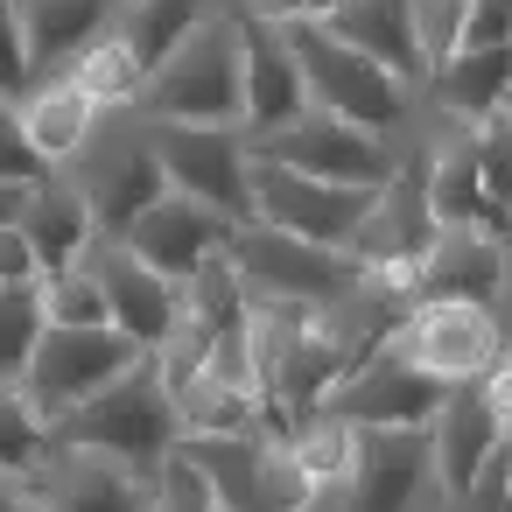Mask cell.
Returning a JSON list of instances; mask_svg holds the SVG:
<instances>
[{
  "label": "cell",
  "instance_id": "obj_13",
  "mask_svg": "<svg viewBox=\"0 0 512 512\" xmlns=\"http://www.w3.org/2000/svg\"><path fill=\"white\" fill-rule=\"evenodd\" d=\"M393 344L442 386H470V379H491L498 358H505V337L491 323V309H463V302H421L407 309V323L393 330Z\"/></svg>",
  "mask_w": 512,
  "mask_h": 512
},
{
  "label": "cell",
  "instance_id": "obj_47",
  "mask_svg": "<svg viewBox=\"0 0 512 512\" xmlns=\"http://www.w3.org/2000/svg\"><path fill=\"white\" fill-rule=\"evenodd\" d=\"M211 512H225V505H211Z\"/></svg>",
  "mask_w": 512,
  "mask_h": 512
},
{
  "label": "cell",
  "instance_id": "obj_22",
  "mask_svg": "<svg viewBox=\"0 0 512 512\" xmlns=\"http://www.w3.org/2000/svg\"><path fill=\"white\" fill-rule=\"evenodd\" d=\"M15 232L29 239V253H36V274H43V281L71 274V267L85 260V246L99 239V232H92V211H85V197H78L64 176H50V183H36V190H29V204H22V225H15Z\"/></svg>",
  "mask_w": 512,
  "mask_h": 512
},
{
  "label": "cell",
  "instance_id": "obj_21",
  "mask_svg": "<svg viewBox=\"0 0 512 512\" xmlns=\"http://www.w3.org/2000/svg\"><path fill=\"white\" fill-rule=\"evenodd\" d=\"M428 211H435V225H449V232H491V239L512 232V218H498V204L484 197V176H477V127H456V134L428 155Z\"/></svg>",
  "mask_w": 512,
  "mask_h": 512
},
{
  "label": "cell",
  "instance_id": "obj_9",
  "mask_svg": "<svg viewBox=\"0 0 512 512\" xmlns=\"http://www.w3.org/2000/svg\"><path fill=\"white\" fill-rule=\"evenodd\" d=\"M155 162L176 197L211 204L232 225H253V169L239 127H155Z\"/></svg>",
  "mask_w": 512,
  "mask_h": 512
},
{
  "label": "cell",
  "instance_id": "obj_45",
  "mask_svg": "<svg viewBox=\"0 0 512 512\" xmlns=\"http://www.w3.org/2000/svg\"><path fill=\"white\" fill-rule=\"evenodd\" d=\"M505 477H512V442H505Z\"/></svg>",
  "mask_w": 512,
  "mask_h": 512
},
{
  "label": "cell",
  "instance_id": "obj_35",
  "mask_svg": "<svg viewBox=\"0 0 512 512\" xmlns=\"http://www.w3.org/2000/svg\"><path fill=\"white\" fill-rule=\"evenodd\" d=\"M57 169L29 148V134H22V106H8L0 99V183H15V190H36V183H50Z\"/></svg>",
  "mask_w": 512,
  "mask_h": 512
},
{
  "label": "cell",
  "instance_id": "obj_37",
  "mask_svg": "<svg viewBox=\"0 0 512 512\" xmlns=\"http://www.w3.org/2000/svg\"><path fill=\"white\" fill-rule=\"evenodd\" d=\"M29 85H36V71H29V43H22V22H15V0H0V99L22 106Z\"/></svg>",
  "mask_w": 512,
  "mask_h": 512
},
{
  "label": "cell",
  "instance_id": "obj_19",
  "mask_svg": "<svg viewBox=\"0 0 512 512\" xmlns=\"http://www.w3.org/2000/svg\"><path fill=\"white\" fill-rule=\"evenodd\" d=\"M505 239H491V232H435V246H428V260L414 267V281H407V295H414V309L421 302H463V309H491L498 302V288H505Z\"/></svg>",
  "mask_w": 512,
  "mask_h": 512
},
{
  "label": "cell",
  "instance_id": "obj_11",
  "mask_svg": "<svg viewBox=\"0 0 512 512\" xmlns=\"http://www.w3.org/2000/svg\"><path fill=\"white\" fill-rule=\"evenodd\" d=\"M442 379H428L393 337L365 358V365H351L337 386H330V400H323V414H337L344 428H428L435 421V407H442Z\"/></svg>",
  "mask_w": 512,
  "mask_h": 512
},
{
  "label": "cell",
  "instance_id": "obj_40",
  "mask_svg": "<svg viewBox=\"0 0 512 512\" xmlns=\"http://www.w3.org/2000/svg\"><path fill=\"white\" fill-rule=\"evenodd\" d=\"M344 0H253L246 22H267V29H295V22H330Z\"/></svg>",
  "mask_w": 512,
  "mask_h": 512
},
{
  "label": "cell",
  "instance_id": "obj_14",
  "mask_svg": "<svg viewBox=\"0 0 512 512\" xmlns=\"http://www.w3.org/2000/svg\"><path fill=\"white\" fill-rule=\"evenodd\" d=\"M85 267H92V281H99V295H106V323L120 330V337H134L148 358L176 337V323H183V288L176 281H162L155 267H141L120 239H92L85 246Z\"/></svg>",
  "mask_w": 512,
  "mask_h": 512
},
{
  "label": "cell",
  "instance_id": "obj_46",
  "mask_svg": "<svg viewBox=\"0 0 512 512\" xmlns=\"http://www.w3.org/2000/svg\"><path fill=\"white\" fill-rule=\"evenodd\" d=\"M505 113H512V92H505Z\"/></svg>",
  "mask_w": 512,
  "mask_h": 512
},
{
  "label": "cell",
  "instance_id": "obj_29",
  "mask_svg": "<svg viewBox=\"0 0 512 512\" xmlns=\"http://www.w3.org/2000/svg\"><path fill=\"white\" fill-rule=\"evenodd\" d=\"M50 456V428L22 400V386H0V477H36Z\"/></svg>",
  "mask_w": 512,
  "mask_h": 512
},
{
  "label": "cell",
  "instance_id": "obj_26",
  "mask_svg": "<svg viewBox=\"0 0 512 512\" xmlns=\"http://www.w3.org/2000/svg\"><path fill=\"white\" fill-rule=\"evenodd\" d=\"M92 120H99V106L78 92V78H50V85H29V99H22V134H29V148L50 162V169H64L78 148H85V134H92Z\"/></svg>",
  "mask_w": 512,
  "mask_h": 512
},
{
  "label": "cell",
  "instance_id": "obj_15",
  "mask_svg": "<svg viewBox=\"0 0 512 512\" xmlns=\"http://www.w3.org/2000/svg\"><path fill=\"white\" fill-rule=\"evenodd\" d=\"M232 232H239L232 218H218L211 204H190V197H176V190H169V197H155V204L120 232V246H127L141 267H155L162 281H176V288H183L204 260H218V253L232 246Z\"/></svg>",
  "mask_w": 512,
  "mask_h": 512
},
{
  "label": "cell",
  "instance_id": "obj_10",
  "mask_svg": "<svg viewBox=\"0 0 512 512\" xmlns=\"http://www.w3.org/2000/svg\"><path fill=\"white\" fill-rule=\"evenodd\" d=\"M253 169V225H274L302 246H323V253H344L351 232L365 225L372 197L379 190H337V183H309L281 162H246Z\"/></svg>",
  "mask_w": 512,
  "mask_h": 512
},
{
  "label": "cell",
  "instance_id": "obj_44",
  "mask_svg": "<svg viewBox=\"0 0 512 512\" xmlns=\"http://www.w3.org/2000/svg\"><path fill=\"white\" fill-rule=\"evenodd\" d=\"M22 204H29V190L0 183V232H8V225H22Z\"/></svg>",
  "mask_w": 512,
  "mask_h": 512
},
{
  "label": "cell",
  "instance_id": "obj_25",
  "mask_svg": "<svg viewBox=\"0 0 512 512\" xmlns=\"http://www.w3.org/2000/svg\"><path fill=\"white\" fill-rule=\"evenodd\" d=\"M435 99L456 127H484L505 113V92H512V50H456L435 78Z\"/></svg>",
  "mask_w": 512,
  "mask_h": 512
},
{
  "label": "cell",
  "instance_id": "obj_1",
  "mask_svg": "<svg viewBox=\"0 0 512 512\" xmlns=\"http://www.w3.org/2000/svg\"><path fill=\"white\" fill-rule=\"evenodd\" d=\"M50 442H71V449H92L106 463H120L127 477H141L148 491L162 484V470L176 463L183 449V428L169 414V393L155 379V358H141L127 379H113L106 393H92L78 414H64L50 428Z\"/></svg>",
  "mask_w": 512,
  "mask_h": 512
},
{
  "label": "cell",
  "instance_id": "obj_20",
  "mask_svg": "<svg viewBox=\"0 0 512 512\" xmlns=\"http://www.w3.org/2000/svg\"><path fill=\"white\" fill-rule=\"evenodd\" d=\"M29 491L43 498V512H155V491L141 477H127L120 463H106L92 449H71V442H50Z\"/></svg>",
  "mask_w": 512,
  "mask_h": 512
},
{
  "label": "cell",
  "instance_id": "obj_6",
  "mask_svg": "<svg viewBox=\"0 0 512 512\" xmlns=\"http://www.w3.org/2000/svg\"><path fill=\"white\" fill-rule=\"evenodd\" d=\"M246 302H267V309H302V316H323L337 295L358 288L365 267H351L344 253H323V246H302L274 225H239L232 246H225Z\"/></svg>",
  "mask_w": 512,
  "mask_h": 512
},
{
  "label": "cell",
  "instance_id": "obj_4",
  "mask_svg": "<svg viewBox=\"0 0 512 512\" xmlns=\"http://www.w3.org/2000/svg\"><path fill=\"white\" fill-rule=\"evenodd\" d=\"M302 512H449L428 428H358L351 470L316 484Z\"/></svg>",
  "mask_w": 512,
  "mask_h": 512
},
{
  "label": "cell",
  "instance_id": "obj_3",
  "mask_svg": "<svg viewBox=\"0 0 512 512\" xmlns=\"http://www.w3.org/2000/svg\"><path fill=\"white\" fill-rule=\"evenodd\" d=\"M148 127H239V22L204 15L134 92Z\"/></svg>",
  "mask_w": 512,
  "mask_h": 512
},
{
  "label": "cell",
  "instance_id": "obj_18",
  "mask_svg": "<svg viewBox=\"0 0 512 512\" xmlns=\"http://www.w3.org/2000/svg\"><path fill=\"white\" fill-rule=\"evenodd\" d=\"M428 449H435V484H442V498H463V491L477 484V470L505 449V421H498L484 379L442 393V407H435V421H428Z\"/></svg>",
  "mask_w": 512,
  "mask_h": 512
},
{
  "label": "cell",
  "instance_id": "obj_7",
  "mask_svg": "<svg viewBox=\"0 0 512 512\" xmlns=\"http://www.w3.org/2000/svg\"><path fill=\"white\" fill-rule=\"evenodd\" d=\"M141 358L148 351L134 337H120V330H57L50 323L43 344H36V358H29V372H22V400L36 407L43 428H57L92 393H106L113 379H127Z\"/></svg>",
  "mask_w": 512,
  "mask_h": 512
},
{
  "label": "cell",
  "instance_id": "obj_34",
  "mask_svg": "<svg viewBox=\"0 0 512 512\" xmlns=\"http://www.w3.org/2000/svg\"><path fill=\"white\" fill-rule=\"evenodd\" d=\"M477 176H484V197L498 204V218H512V113L477 127Z\"/></svg>",
  "mask_w": 512,
  "mask_h": 512
},
{
  "label": "cell",
  "instance_id": "obj_48",
  "mask_svg": "<svg viewBox=\"0 0 512 512\" xmlns=\"http://www.w3.org/2000/svg\"><path fill=\"white\" fill-rule=\"evenodd\" d=\"M505 442H512V428H505Z\"/></svg>",
  "mask_w": 512,
  "mask_h": 512
},
{
  "label": "cell",
  "instance_id": "obj_12",
  "mask_svg": "<svg viewBox=\"0 0 512 512\" xmlns=\"http://www.w3.org/2000/svg\"><path fill=\"white\" fill-rule=\"evenodd\" d=\"M435 211H428V169L414 176L407 162L393 169V183L372 197V211H365V225L351 232V246H344V260L351 267H365V274H379V281H393V288H407L414 281V267L428 260V246H435ZM414 302V295H407Z\"/></svg>",
  "mask_w": 512,
  "mask_h": 512
},
{
  "label": "cell",
  "instance_id": "obj_30",
  "mask_svg": "<svg viewBox=\"0 0 512 512\" xmlns=\"http://www.w3.org/2000/svg\"><path fill=\"white\" fill-rule=\"evenodd\" d=\"M351 442H358V428H344L337 414H309V421H295L288 428V449H295V463L309 470V484H330V477H344L351 470Z\"/></svg>",
  "mask_w": 512,
  "mask_h": 512
},
{
  "label": "cell",
  "instance_id": "obj_31",
  "mask_svg": "<svg viewBox=\"0 0 512 512\" xmlns=\"http://www.w3.org/2000/svg\"><path fill=\"white\" fill-rule=\"evenodd\" d=\"M71 78H78V92H85L92 106H134V92H141V64L127 57L120 36H106L99 50H85Z\"/></svg>",
  "mask_w": 512,
  "mask_h": 512
},
{
  "label": "cell",
  "instance_id": "obj_16",
  "mask_svg": "<svg viewBox=\"0 0 512 512\" xmlns=\"http://www.w3.org/2000/svg\"><path fill=\"white\" fill-rule=\"evenodd\" d=\"M302 113H309V92H302L288 36L267 22H239V127H246V141H267V134L295 127Z\"/></svg>",
  "mask_w": 512,
  "mask_h": 512
},
{
  "label": "cell",
  "instance_id": "obj_38",
  "mask_svg": "<svg viewBox=\"0 0 512 512\" xmlns=\"http://www.w3.org/2000/svg\"><path fill=\"white\" fill-rule=\"evenodd\" d=\"M449 512H512V477H505V449L477 470V484L463 498H449Z\"/></svg>",
  "mask_w": 512,
  "mask_h": 512
},
{
  "label": "cell",
  "instance_id": "obj_27",
  "mask_svg": "<svg viewBox=\"0 0 512 512\" xmlns=\"http://www.w3.org/2000/svg\"><path fill=\"white\" fill-rule=\"evenodd\" d=\"M204 8L211 0H127V15H120V43H127V57L141 64V78L204 22Z\"/></svg>",
  "mask_w": 512,
  "mask_h": 512
},
{
  "label": "cell",
  "instance_id": "obj_8",
  "mask_svg": "<svg viewBox=\"0 0 512 512\" xmlns=\"http://www.w3.org/2000/svg\"><path fill=\"white\" fill-rule=\"evenodd\" d=\"M246 162H281V169H295L309 183H337V190H386L393 169H400V155L379 134H365L351 120H330L316 106L295 127H281L267 141H246Z\"/></svg>",
  "mask_w": 512,
  "mask_h": 512
},
{
  "label": "cell",
  "instance_id": "obj_33",
  "mask_svg": "<svg viewBox=\"0 0 512 512\" xmlns=\"http://www.w3.org/2000/svg\"><path fill=\"white\" fill-rule=\"evenodd\" d=\"M43 316H50L57 330H113V323H106V295H99V281H92L85 260H78L71 274L43 281Z\"/></svg>",
  "mask_w": 512,
  "mask_h": 512
},
{
  "label": "cell",
  "instance_id": "obj_32",
  "mask_svg": "<svg viewBox=\"0 0 512 512\" xmlns=\"http://www.w3.org/2000/svg\"><path fill=\"white\" fill-rule=\"evenodd\" d=\"M407 22H414V50L428 64V78L463 50V22H470V0H407Z\"/></svg>",
  "mask_w": 512,
  "mask_h": 512
},
{
  "label": "cell",
  "instance_id": "obj_43",
  "mask_svg": "<svg viewBox=\"0 0 512 512\" xmlns=\"http://www.w3.org/2000/svg\"><path fill=\"white\" fill-rule=\"evenodd\" d=\"M491 323H498V337L512 344V267H505V288H498V302H491Z\"/></svg>",
  "mask_w": 512,
  "mask_h": 512
},
{
  "label": "cell",
  "instance_id": "obj_28",
  "mask_svg": "<svg viewBox=\"0 0 512 512\" xmlns=\"http://www.w3.org/2000/svg\"><path fill=\"white\" fill-rule=\"evenodd\" d=\"M43 330H50V316H43V281L0 288V386H22V372H29Z\"/></svg>",
  "mask_w": 512,
  "mask_h": 512
},
{
  "label": "cell",
  "instance_id": "obj_41",
  "mask_svg": "<svg viewBox=\"0 0 512 512\" xmlns=\"http://www.w3.org/2000/svg\"><path fill=\"white\" fill-rule=\"evenodd\" d=\"M22 281H43V274H36V253H29V239L8 225V232H0V288H22Z\"/></svg>",
  "mask_w": 512,
  "mask_h": 512
},
{
  "label": "cell",
  "instance_id": "obj_5",
  "mask_svg": "<svg viewBox=\"0 0 512 512\" xmlns=\"http://www.w3.org/2000/svg\"><path fill=\"white\" fill-rule=\"evenodd\" d=\"M281 36H288V50H295V71H302V92H309L316 113L351 120V127H365V134H379V141L407 120V85L386 78L372 57H358L351 43H337L323 22H295V29H281Z\"/></svg>",
  "mask_w": 512,
  "mask_h": 512
},
{
  "label": "cell",
  "instance_id": "obj_36",
  "mask_svg": "<svg viewBox=\"0 0 512 512\" xmlns=\"http://www.w3.org/2000/svg\"><path fill=\"white\" fill-rule=\"evenodd\" d=\"M218 498H211V477L176 449V463L162 470V484H155V512H211Z\"/></svg>",
  "mask_w": 512,
  "mask_h": 512
},
{
  "label": "cell",
  "instance_id": "obj_2",
  "mask_svg": "<svg viewBox=\"0 0 512 512\" xmlns=\"http://www.w3.org/2000/svg\"><path fill=\"white\" fill-rule=\"evenodd\" d=\"M57 176L85 197L99 239H120L155 197H169V176H162V162H155V127H148L134 106H99L85 148H78Z\"/></svg>",
  "mask_w": 512,
  "mask_h": 512
},
{
  "label": "cell",
  "instance_id": "obj_23",
  "mask_svg": "<svg viewBox=\"0 0 512 512\" xmlns=\"http://www.w3.org/2000/svg\"><path fill=\"white\" fill-rule=\"evenodd\" d=\"M337 43H351L358 57H372L386 78H400L407 92L428 78L421 50H414V22H407V0H344V8L323 22Z\"/></svg>",
  "mask_w": 512,
  "mask_h": 512
},
{
  "label": "cell",
  "instance_id": "obj_17",
  "mask_svg": "<svg viewBox=\"0 0 512 512\" xmlns=\"http://www.w3.org/2000/svg\"><path fill=\"white\" fill-rule=\"evenodd\" d=\"M120 15H127V0H15V22H22L36 85L71 78L85 50H99L106 36H120Z\"/></svg>",
  "mask_w": 512,
  "mask_h": 512
},
{
  "label": "cell",
  "instance_id": "obj_24",
  "mask_svg": "<svg viewBox=\"0 0 512 512\" xmlns=\"http://www.w3.org/2000/svg\"><path fill=\"white\" fill-rule=\"evenodd\" d=\"M155 379H162V393H169V414H176L183 442H190V435L211 442V435H260V428H267V421H260V400L239 393V386H225V379H211L204 365H197V372H155Z\"/></svg>",
  "mask_w": 512,
  "mask_h": 512
},
{
  "label": "cell",
  "instance_id": "obj_39",
  "mask_svg": "<svg viewBox=\"0 0 512 512\" xmlns=\"http://www.w3.org/2000/svg\"><path fill=\"white\" fill-rule=\"evenodd\" d=\"M463 50H512V8H498V0H470Z\"/></svg>",
  "mask_w": 512,
  "mask_h": 512
},
{
  "label": "cell",
  "instance_id": "obj_42",
  "mask_svg": "<svg viewBox=\"0 0 512 512\" xmlns=\"http://www.w3.org/2000/svg\"><path fill=\"white\" fill-rule=\"evenodd\" d=\"M0 512H43V498L29 491V477H0Z\"/></svg>",
  "mask_w": 512,
  "mask_h": 512
}]
</instances>
